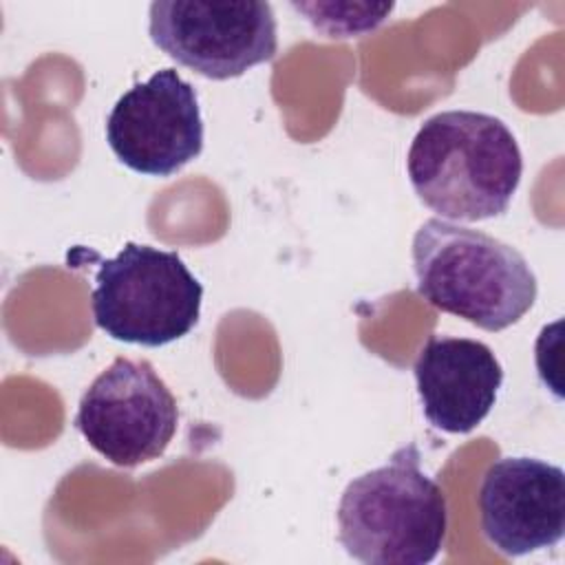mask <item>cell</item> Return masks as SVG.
I'll use <instances>...</instances> for the list:
<instances>
[{
  "label": "cell",
  "mask_w": 565,
  "mask_h": 565,
  "mask_svg": "<svg viewBox=\"0 0 565 565\" xmlns=\"http://www.w3.org/2000/svg\"><path fill=\"white\" fill-rule=\"evenodd\" d=\"M419 461L411 441L349 481L338 503V539L349 556L366 565H426L439 554L448 505Z\"/></svg>",
  "instance_id": "3957f363"
},
{
  "label": "cell",
  "mask_w": 565,
  "mask_h": 565,
  "mask_svg": "<svg viewBox=\"0 0 565 565\" xmlns=\"http://www.w3.org/2000/svg\"><path fill=\"white\" fill-rule=\"evenodd\" d=\"M406 170L415 194L439 218L477 223L510 207L523 154L503 119L477 110H444L419 126Z\"/></svg>",
  "instance_id": "6da1fadb"
},
{
  "label": "cell",
  "mask_w": 565,
  "mask_h": 565,
  "mask_svg": "<svg viewBox=\"0 0 565 565\" xmlns=\"http://www.w3.org/2000/svg\"><path fill=\"white\" fill-rule=\"evenodd\" d=\"M411 252L417 294L486 331L519 322L536 300L525 256L481 230L435 216L419 225Z\"/></svg>",
  "instance_id": "7a4b0ae2"
},
{
  "label": "cell",
  "mask_w": 565,
  "mask_h": 565,
  "mask_svg": "<svg viewBox=\"0 0 565 565\" xmlns=\"http://www.w3.org/2000/svg\"><path fill=\"white\" fill-rule=\"evenodd\" d=\"M179 424L177 399L148 360L115 358L84 391L75 428L119 468L161 457Z\"/></svg>",
  "instance_id": "8992f818"
},
{
  "label": "cell",
  "mask_w": 565,
  "mask_h": 565,
  "mask_svg": "<svg viewBox=\"0 0 565 565\" xmlns=\"http://www.w3.org/2000/svg\"><path fill=\"white\" fill-rule=\"evenodd\" d=\"M426 419L452 435L475 430L492 411L503 366L479 340L430 335L413 364Z\"/></svg>",
  "instance_id": "9c48e42d"
},
{
  "label": "cell",
  "mask_w": 565,
  "mask_h": 565,
  "mask_svg": "<svg viewBox=\"0 0 565 565\" xmlns=\"http://www.w3.org/2000/svg\"><path fill=\"white\" fill-rule=\"evenodd\" d=\"M148 33L177 64L218 82L269 62L278 49L274 9L260 0H157Z\"/></svg>",
  "instance_id": "5b68a950"
},
{
  "label": "cell",
  "mask_w": 565,
  "mask_h": 565,
  "mask_svg": "<svg viewBox=\"0 0 565 565\" xmlns=\"http://www.w3.org/2000/svg\"><path fill=\"white\" fill-rule=\"evenodd\" d=\"M201 300L203 285L177 252L126 243L115 258L99 263L90 309L113 340L163 347L194 329Z\"/></svg>",
  "instance_id": "277c9868"
},
{
  "label": "cell",
  "mask_w": 565,
  "mask_h": 565,
  "mask_svg": "<svg viewBox=\"0 0 565 565\" xmlns=\"http://www.w3.org/2000/svg\"><path fill=\"white\" fill-rule=\"evenodd\" d=\"M106 141L130 170L170 177L203 150L196 90L174 68L128 88L106 117Z\"/></svg>",
  "instance_id": "52a82bcc"
},
{
  "label": "cell",
  "mask_w": 565,
  "mask_h": 565,
  "mask_svg": "<svg viewBox=\"0 0 565 565\" xmlns=\"http://www.w3.org/2000/svg\"><path fill=\"white\" fill-rule=\"evenodd\" d=\"M479 523L505 556L554 547L565 534V472L536 457H499L481 477Z\"/></svg>",
  "instance_id": "ba28073f"
}]
</instances>
